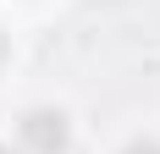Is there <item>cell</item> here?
Masks as SVG:
<instances>
[{"mask_svg": "<svg viewBox=\"0 0 160 154\" xmlns=\"http://www.w3.org/2000/svg\"><path fill=\"white\" fill-rule=\"evenodd\" d=\"M0 154H11V149H6V143H0Z\"/></svg>", "mask_w": 160, "mask_h": 154, "instance_id": "cell-4", "label": "cell"}, {"mask_svg": "<svg viewBox=\"0 0 160 154\" xmlns=\"http://www.w3.org/2000/svg\"><path fill=\"white\" fill-rule=\"evenodd\" d=\"M127 154H160V143H132Z\"/></svg>", "mask_w": 160, "mask_h": 154, "instance_id": "cell-2", "label": "cell"}, {"mask_svg": "<svg viewBox=\"0 0 160 154\" xmlns=\"http://www.w3.org/2000/svg\"><path fill=\"white\" fill-rule=\"evenodd\" d=\"M0 61H6V39H0Z\"/></svg>", "mask_w": 160, "mask_h": 154, "instance_id": "cell-3", "label": "cell"}, {"mask_svg": "<svg viewBox=\"0 0 160 154\" xmlns=\"http://www.w3.org/2000/svg\"><path fill=\"white\" fill-rule=\"evenodd\" d=\"M22 143L33 154H61L66 149V116L61 110H33V116H22Z\"/></svg>", "mask_w": 160, "mask_h": 154, "instance_id": "cell-1", "label": "cell"}]
</instances>
